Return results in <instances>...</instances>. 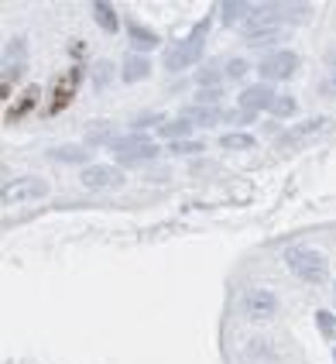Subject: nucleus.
I'll use <instances>...</instances> for the list:
<instances>
[{
    "mask_svg": "<svg viewBox=\"0 0 336 364\" xmlns=\"http://www.w3.org/2000/svg\"><path fill=\"white\" fill-rule=\"evenodd\" d=\"M285 265H288V272H292L295 279H302V282H326V279H330V261L323 258L316 248H309V244H292V248H285Z\"/></svg>",
    "mask_w": 336,
    "mask_h": 364,
    "instance_id": "nucleus-1",
    "label": "nucleus"
},
{
    "mask_svg": "<svg viewBox=\"0 0 336 364\" xmlns=\"http://www.w3.org/2000/svg\"><path fill=\"white\" fill-rule=\"evenodd\" d=\"M113 148H117V155H120L124 165L151 162V158H158V152H161L148 134H130V138H120V141H113Z\"/></svg>",
    "mask_w": 336,
    "mask_h": 364,
    "instance_id": "nucleus-2",
    "label": "nucleus"
},
{
    "mask_svg": "<svg viewBox=\"0 0 336 364\" xmlns=\"http://www.w3.org/2000/svg\"><path fill=\"white\" fill-rule=\"evenodd\" d=\"M203 35H206V25L196 28V35H189L185 42H179L172 52L165 55V66L172 69V73H182V69H189L199 55H203Z\"/></svg>",
    "mask_w": 336,
    "mask_h": 364,
    "instance_id": "nucleus-3",
    "label": "nucleus"
},
{
    "mask_svg": "<svg viewBox=\"0 0 336 364\" xmlns=\"http://www.w3.org/2000/svg\"><path fill=\"white\" fill-rule=\"evenodd\" d=\"M49 193V182L38 179V176H21V179H11L4 186V203H18V200H42Z\"/></svg>",
    "mask_w": 336,
    "mask_h": 364,
    "instance_id": "nucleus-4",
    "label": "nucleus"
},
{
    "mask_svg": "<svg viewBox=\"0 0 336 364\" xmlns=\"http://www.w3.org/2000/svg\"><path fill=\"white\" fill-rule=\"evenodd\" d=\"M295 69H299V55L288 52V49H278V52H271L264 62H261V76L275 79V83L292 79V76H295Z\"/></svg>",
    "mask_w": 336,
    "mask_h": 364,
    "instance_id": "nucleus-5",
    "label": "nucleus"
},
{
    "mask_svg": "<svg viewBox=\"0 0 336 364\" xmlns=\"http://www.w3.org/2000/svg\"><path fill=\"white\" fill-rule=\"evenodd\" d=\"M124 182V172L113 169V165H89L82 169V186L86 189H110V186H120Z\"/></svg>",
    "mask_w": 336,
    "mask_h": 364,
    "instance_id": "nucleus-6",
    "label": "nucleus"
},
{
    "mask_svg": "<svg viewBox=\"0 0 336 364\" xmlns=\"http://www.w3.org/2000/svg\"><path fill=\"white\" fill-rule=\"evenodd\" d=\"M244 310L251 316H271V313H278V296L268 289H254L244 296Z\"/></svg>",
    "mask_w": 336,
    "mask_h": 364,
    "instance_id": "nucleus-7",
    "label": "nucleus"
},
{
    "mask_svg": "<svg viewBox=\"0 0 336 364\" xmlns=\"http://www.w3.org/2000/svg\"><path fill=\"white\" fill-rule=\"evenodd\" d=\"M76 86H79V73H76V69H73L69 76L58 79V86L52 90V104H49V114H62V110L69 107V100H73Z\"/></svg>",
    "mask_w": 336,
    "mask_h": 364,
    "instance_id": "nucleus-8",
    "label": "nucleus"
},
{
    "mask_svg": "<svg viewBox=\"0 0 336 364\" xmlns=\"http://www.w3.org/2000/svg\"><path fill=\"white\" fill-rule=\"evenodd\" d=\"M271 104H275V97H271L268 86H251V90L240 93V107H244L247 114H254L258 107H271Z\"/></svg>",
    "mask_w": 336,
    "mask_h": 364,
    "instance_id": "nucleus-9",
    "label": "nucleus"
},
{
    "mask_svg": "<svg viewBox=\"0 0 336 364\" xmlns=\"http://www.w3.org/2000/svg\"><path fill=\"white\" fill-rule=\"evenodd\" d=\"M220 117H223L220 107H189V110H185V121H189V124H199V128L220 124Z\"/></svg>",
    "mask_w": 336,
    "mask_h": 364,
    "instance_id": "nucleus-10",
    "label": "nucleus"
},
{
    "mask_svg": "<svg viewBox=\"0 0 336 364\" xmlns=\"http://www.w3.org/2000/svg\"><path fill=\"white\" fill-rule=\"evenodd\" d=\"M326 128H330L326 117H312V121H306V124L288 131V141H306V138H312V134H319V131H326Z\"/></svg>",
    "mask_w": 336,
    "mask_h": 364,
    "instance_id": "nucleus-11",
    "label": "nucleus"
},
{
    "mask_svg": "<svg viewBox=\"0 0 336 364\" xmlns=\"http://www.w3.org/2000/svg\"><path fill=\"white\" fill-rule=\"evenodd\" d=\"M148 73H151V62L144 55H130L127 62H124V79L127 83H137V79H144Z\"/></svg>",
    "mask_w": 336,
    "mask_h": 364,
    "instance_id": "nucleus-12",
    "label": "nucleus"
},
{
    "mask_svg": "<svg viewBox=\"0 0 336 364\" xmlns=\"http://www.w3.org/2000/svg\"><path fill=\"white\" fill-rule=\"evenodd\" d=\"M93 18H97V25L104 28V31H110V35L120 28L117 25V11H113L110 4H104V0H100V4H93Z\"/></svg>",
    "mask_w": 336,
    "mask_h": 364,
    "instance_id": "nucleus-13",
    "label": "nucleus"
},
{
    "mask_svg": "<svg viewBox=\"0 0 336 364\" xmlns=\"http://www.w3.org/2000/svg\"><path fill=\"white\" fill-rule=\"evenodd\" d=\"M35 104H38V90H27L25 97H21L18 104L7 110V121H11V124H14V121H21L25 114H31V110H35Z\"/></svg>",
    "mask_w": 336,
    "mask_h": 364,
    "instance_id": "nucleus-14",
    "label": "nucleus"
},
{
    "mask_svg": "<svg viewBox=\"0 0 336 364\" xmlns=\"http://www.w3.org/2000/svg\"><path fill=\"white\" fill-rule=\"evenodd\" d=\"M220 148H227V152H247V148H254V138L251 134H223L220 138Z\"/></svg>",
    "mask_w": 336,
    "mask_h": 364,
    "instance_id": "nucleus-15",
    "label": "nucleus"
},
{
    "mask_svg": "<svg viewBox=\"0 0 336 364\" xmlns=\"http://www.w3.org/2000/svg\"><path fill=\"white\" fill-rule=\"evenodd\" d=\"M220 11H223V18H227V25H237L240 18H244V25H247V18L254 14V4H223Z\"/></svg>",
    "mask_w": 336,
    "mask_h": 364,
    "instance_id": "nucleus-16",
    "label": "nucleus"
},
{
    "mask_svg": "<svg viewBox=\"0 0 336 364\" xmlns=\"http://www.w3.org/2000/svg\"><path fill=\"white\" fill-rule=\"evenodd\" d=\"M158 134H165V138H175V141H179L182 134H192V124H189L185 117H182V121H168V124H161Z\"/></svg>",
    "mask_w": 336,
    "mask_h": 364,
    "instance_id": "nucleus-17",
    "label": "nucleus"
},
{
    "mask_svg": "<svg viewBox=\"0 0 336 364\" xmlns=\"http://www.w3.org/2000/svg\"><path fill=\"white\" fill-rule=\"evenodd\" d=\"M275 117H288V114H295V100L292 97H275V104L268 107Z\"/></svg>",
    "mask_w": 336,
    "mask_h": 364,
    "instance_id": "nucleus-18",
    "label": "nucleus"
},
{
    "mask_svg": "<svg viewBox=\"0 0 336 364\" xmlns=\"http://www.w3.org/2000/svg\"><path fill=\"white\" fill-rule=\"evenodd\" d=\"M52 158L55 162H86V152L82 148H55Z\"/></svg>",
    "mask_w": 336,
    "mask_h": 364,
    "instance_id": "nucleus-19",
    "label": "nucleus"
},
{
    "mask_svg": "<svg viewBox=\"0 0 336 364\" xmlns=\"http://www.w3.org/2000/svg\"><path fill=\"white\" fill-rule=\"evenodd\" d=\"M316 323H319V330H323L326 337H336V320H333V313L319 310V313H316Z\"/></svg>",
    "mask_w": 336,
    "mask_h": 364,
    "instance_id": "nucleus-20",
    "label": "nucleus"
},
{
    "mask_svg": "<svg viewBox=\"0 0 336 364\" xmlns=\"http://www.w3.org/2000/svg\"><path fill=\"white\" fill-rule=\"evenodd\" d=\"M172 152H175V155H196V152H203V145H199V141H175Z\"/></svg>",
    "mask_w": 336,
    "mask_h": 364,
    "instance_id": "nucleus-21",
    "label": "nucleus"
},
{
    "mask_svg": "<svg viewBox=\"0 0 336 364\" xmlns=\"http://www.w3.org/2000/svg\"><path fill=\"white\" fill-rule=\"evenodd\" d=\"M130 38H134V42H141V45H155L158 42L151 31H144V28H137V25H130Z\"/></svg>",
    "mask_w": 336,
    "mask_h": 364,
    "instance_id": "nucleus-22",
    "label": "nucleus"
},
{
    "mask_svg": "<svg viewBox=\"0 0 336 364\" xmlns=\"http://www.w3.org/2000/svg\"><path fill=\"white\" fill-rule=\"evenodd\" d=\"M244 73H247V62H244V59H233L230 66H227V76H244Z\"/></svg>",
    "mask_w": 336,
    "mask_h": 364,
    "instance_id": "nucleus-23",
    "label": "nucleus"
},
{
    "mask_svg": "<svg viewBox=\"0 0 336 364\" xmlns=\"http://www.w3.org/2000/svg\"><path fill=\"white\" fill-rule=\"evenodd\" d=\"M323 93L336 97V73H330V76H326V83H323Z\"/></svg>",
    "mask_w": 336,
    "mask_h": 364,
    "instance_id": "nucleus-24",
    "label": "nucleus"
},
{
    "mask_svg": "<svg viewBox=\"0 0 336 364\" xmlns=\"http://www.w3.org/2000/svg\"><path fill=\"white\" fill-rule=\"evenodd\" d=\"M199 83H203V86H209V83H216V76H213V73H203V76H199Z\"/></svg>",
    "mask_w": 336,
    "mask_h": 364,
    "instance_id": "nucleus-25",
    "label": "nucleus"
}]
</instances>
